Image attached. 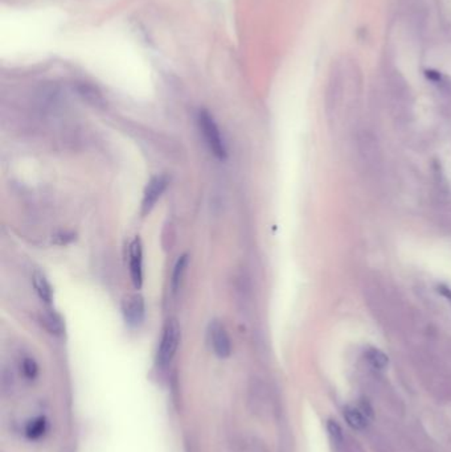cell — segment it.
Wrapping results in <instances>:
<instances>
[{"mask_svg":"<svg viewBox=\"0 0 451 452\" xmlns=\"http://www.w3.org/2000/svg\"><path fill=\"white\" fill-rule=\"evenodd\" d=\"M343 416H345V421L347 423L355 430H364L367 428L368 425V419H367V416L359 410V409H355V407H351V406H347L343 411Z\"/></svg>","mask_w":451,"mask_h":452,"instance_id":"10","label":"cell"},{"mask_svg":"<svg viewBox=\"0 0 451 452\" xmlns=\"http://www.w3.org/2000/svg\"><path fill=\"white\" fill-rule=\"evenodd\" d=\"M122 313L126 324L131 328L141 327L146 316L144 299L141 295H131L126 297L122 303Z\"/></svg>","mask_w":451,"mask_h":452,"instance_id":"5","label":"cell"},{"mask_svg":"<svg viewBox=\"0 0 451 452\" xmlns=\"http://www.w3.org/2000/svg\"><path fill=\"white\" fill-rule=\"evenodd\" d=\"M43 325L48 332L55 336H62L65 332V323L56 311H48L43 316Z\"/></svg>","mask_w":451,"mask_h":452,"instance_id":"9","label":"cell"},{"mask_svg":"<svg viewBox=\"0 0 451 452\" xmlns=\"http://www.w3.org/2000/svg\"><path fill=\"white\" fill-rule=\"evenodd\" d=\"M22 370L24 377L28 380H35L39 374V365L32 357H24L22 361Z\"/></svg>","mask_w":451,"mask_h":452,"instance_id":"14","label":"cell"},{"mask_svg":"<svg viewBox=\"0 0 451 452\" xmlns=\"http://www.w3.org/2000/svg\"><path fill=\"white\" fill-rule=\"evenodd\" d=\"M366 358L369 364L376 369L387 368L388 362H389L388 356L377 348H369L368 351L366 352Z\"/></svg>","mask_w":451,"mask_h":452,"instance_id":"13","label":"cell"},{"mask_svg":"<svg viewBox=\"0 0 451 452\" xmlns=\"http://www.w3.org/2000/svg\"><path fill=\"white\" fill-rule=\"evenodd\" d=\"M32 283H34L36 294L41 299V302H44L46 304H50L53 300V290L47 276L40 271H35L32 276Z\"/></svg>","mask_w":451,"mask_h":452,"instance_id":"8","label":"cell"},{"mask_svg":"<svg viewBox=\"0 0 451 452\" xmlns=\"http://www.w3.org/2000/svg\"><path fill=\"white\" fill-rule=\"evenodd\" d=\"M168 185V178L166 175H156L147 183V187L143 193L142 213L148 214L156 202L162 197Z\"/></svg>","mask_w":451,"mask_h":452,"instance_id":"6","label":"cell"},{"mask_svg":"<svg viewBox=\"0 0 451 452\" xmlns=\"http://www.w3.org/2000/svg\"><path fill=\"white\" fill-rule=\"evenodd\" d=\"M181 340V330L176 319H168L160 336L156 353V362L162 369H166L176 356Z\"/></svg>","mask_w":451,"mask_h":452,"instance_id":"1","label":"cell"},{"mask_svg":"<svg viewBox=\"0 0 451 452\" xmlns=\"http://www.w3.org/2000/svg\"><path fill=\"white\" fill-rule=\"evenodd\" d=\"M187 263H188V257L187 255H181V257H179L178 262H176V264L174 267L172 281H171V290H172L174 294H176L179 288H180L183 276H184L186 269H187Z\"/></svg>","mask_w":451,"mask_h":452,"instance_id":"12","label":"cell"},{"mask_svg":"<svg viewBox=\"0 0 451 452\" xmlns=\"http://www.w3.org/2000/svg\"><path fill=\"white\" fill-rule=\"evenodd\" d=\"M356 154L360 164L366 171L375 174L381 166L380 144L377 138L368 130H363L356 135Z\"/></svg>","mask_w":451,"mask_h":452,"instance_id":"3","label":"cell"},{"mask_svg":"<svg viewBox=\"0 0 451 452\" xmlns=\"http://www.w3.org/2000/svg\"><path fill=\"white\" fill-rule=\"evenodd\" d=\"M129 270L131 282L135 288L143 285V245L141 238H134L129 248Z\"/></svg>","mask_w":451,"mask_h":452,"instance_id":"7","label":"cell"},{"mask_svg":"<svg viewBox=\"0 0 451 452\" xmlns=\"http://www.w3.org/2000/svg\"><path fill=\"white\" fill-rule=\"evenodd\" d=\"M440 292L442 294V297H446L451 303V288H449V287H440Z\"/></svg>","mask_w":451,"mask_h":452,"instance_id":"16","label":"cell"},{"mask_svg":"<svg viewBox=\"0 0 451 452\" xmlns=\"http://www.w3.org/2000/svg\"><path fill=\"white\" fill-rule=\"evenodd\" d=\"M197 125L204 138V142L209 148V151L218 160H226L228 156L226 144L224 142V138L221 136V132L214 120V115L207 110H200L197 114Z\"/></svg>","mask_w":451,"mask_h":452,"instance_id":"2","label":"cell"},{"mask_svg":"<svg viewBox=\"0 0 451 452\" xmlns=\"http://www.w3.org/2000/svg\"><path fill=\"white\" fill-rule=\"evenodd\" d=\"M48 422L44 416H37L28 422L25 428V434L29 439H39L47 432Z\"/></svg>","mask_w":451,"mask_h":452,"instance_id":"11","label":"cell"},{"mask_svg":"<svg viewBox=\"0 0 451 452\" xmlns=\"http://www.w3.org/2000/svg\"><path fill=\"white\" fill-rule=\"evenodd\" d=\"M208 336L216 356L220 358H228L232 355L230 337L226 332V327L220 321L214 320L209 324Z\"/></svg>","mask_w":451,"mask_h":452,"instance_id":"4","label":"cell"},{"mask_svg":"<svg viewBox=\"0 0 451 452\" xmlns=\"http://www.w3.org/2000/svg\"><path fill=\"white\" fill-rule=\"evenodd\" d=\"M327 430H328V432H330V435H331V438H333L335 443H342L343 442V431L335 421H328Z\"/></svg>","mask_w":451,"mask_h":452,"instance_id":"15","label":"cell"}]
</instances>
